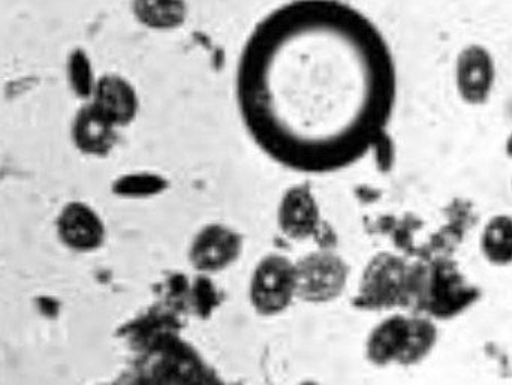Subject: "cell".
Returning <instances> with one entry per match:
<instances>
[{"mask_svg": "<svg viewBox=\"0 0 512 385\" xmlns=\"http://www.w3.org/2000/svg\"><path fill=\"white\" fill-rule=\"evenodd\" d=\"M60 239L75 251L89 252L104 242L105 228L92 207L71 203L63 207L57 219Z\"/></svg>", "mask_w": 512, "mask_h": 385, "instance_id": "30bf717a", "label": "cell"}, {"mask_svg": "<svg viewBox=\"0 0 512 385\" xmlns=\"http://www.w3.org/2000/svg\"><path fill=\"white\" fill-rule=\"evenodd\" d=\"M297 296L295 264L283 255L270 254L259 261L251 281V302L261 315L282 314Z\"/></svg>", "mask_w": 512, "mask_h": 385, "instance_id": "5b68a950", "label": "cell"}, {"mask_svg": "<svg viewBox=\"0 0 512 385\" xmlns=\"http://www.w3.org/2000/svg\"><path fill=\"white\" fill-rule=\"evenodd\" d=\"M243 237L227 225L210 224L195 236L189 261L201 273H216L239 260Z\"/></svg>", "mask_w": 512, "mask_h": 385, "instance_id": "52a82bcc", "label": "cell"}, {"mask_svg": "<svg viewBox=\"0 0 512 385\" xmlns=\"http://www.w3.org/2000/svg\"><path fill=\"white\" fill-rule=\"evenodd\" d=\"M239 102L256 143L289 167H348L384 138L396 65L366 15L337 0H295L264 18L239 68Z\"/></svg>", "mask_w": 512, "mask_h": 385, "instance_id": "6da1fadb", "label": "cell"}, {"mask_svg": "<svg viewBox=\"0 0 512 385\" xmlns=\"http://www.w3.org/2000/svg\"><path fill=\"white\" fill-rule=\"evenodd\" d=\"M117 126L93 104L86 105L75 117L74 140L83 152L105 155L116 143Z\"/></svg>", "mask_w": 512, "mask_h": 385, "instance_id": "4fadbf2b", "label": "cell"}, {"mask_svg": "<svg viewBox=\"0 0 512 385\" xmlns=\"http://www.w3.org/2000/svg\"><path fill=\"white\" fill-rule=\"evenodd\" d=\"M409 263L391 252H379L367 264L354 305L364 311L405 308Z\"/></svg>", "mask_w": 512, "mask_h": 385, "instance_id": "277c9868", "label": "cell"}, {"mask_svg": "<svg viewBox=\"0 0 512 385\" xmlns=\"http://www.w3.org/2000/svg\"><path fill=\"white\" fill-rule=\"evenodd\" d=\"M511 216L499 215L490 219L481 236L483 255L495 266L511 264Z\"/></svg>", "mask_w": 512, "mask_h": 385, "instance_id": "9a60e30c", "label": "cell"}, {"mask_svg": "<svg viewBox=\"0 0 512 385\" xmlns=\"http://www.w3.org/2000/svg\"><path fill=\"white\" fill-rule=\"evenodd\" d=\"M481 297L451 257L418 258L409 263L406 311L415 315L450 320L471 308Z\"/></svg>", "mask_w": 512, "mask_h": 385, "instance_id": "7a4b0ae2", "label": "cell"}, {"mask_svg": "<svg viewBox=\"0 0 512 385\" xmlns=\"http://www.w3.org/2000/svg\"><path fill=\"white\" fill-rule=\"evenodd\" d=\"M135 17L152 29H176L186 20L185 0H134Z\"/></svg>", "mask_w": 512, "mask_h": 385, "instance_id": "5bb4252c", "label": "cell"}, {"mask_svg": "<svg viewBox=\"0 0 512 385\" xmlns=\"http://www.w3.org/2000/svg\"><path fill=\"white\" fill-rule=\"evenodd\" d=\"M444 212L447 224L432 237L418 258L451 257L465 239L469 228L477 225L478 215L471 201L456 198L450 206L445 207Z\"/></svg>", "mask_w": 512, "mask_h": 385, "instance_id": "8fae6325", "label": "cell"}, {"mask_svg": "<svg viewBox=\"0 0 512 385\" xmlns=\"http://www.w3.org/2000/svg\"><path fill=\"white\" fill-rule=\"evenodd\" d=\"M349 267L333 252H312L295 264L297 297L309 303L337 299L348 284Z\"/></svg>", "mask_w": 512, "mask_h": 385, "instance_id": "8992f818", "label": "cell"}, {"mask_svg": "<svg viewBox=\"0 0 512 385\" xmlns=\"http://www.w3.org/2000/svg\"><path fill=\"white\" fill-rule=\"evenodd\" d=\"M280 230L292 240H304L315 236L319 230V207L309 186H294L283 195L277 212Z\"/></svg>", "mask_w": 512, "mask_h": 385, "instance_id": "9c48e42d", "label": "cell"}, {"mask_svg": "<svg viewBox=\"0 0 512 385\" xmlns=\"http://www.w3.org/2000/svg\"><path fill=\"white\" fill-rule=\"evenodd\" d=\"M92 104L116 126L131 122L137 114V93L119 75H105L95 86Z\"/></svg>", "mask_w": 512, "mask_h": 385, "instance_id": "7c38bea8", "label": "cell"}, {"mask_svg": "<svg viewBox=\"0 0 512 385\" xmlns=\"http://www.w3.org/2000/svg\"><path fill=\"white\" fill-rule=\"evenodd\" d=\"M191 302L195 312L204 318L209 317L213 308L219 305L218 293H216V288L213 287L209 279L201 276V278L195 282Z\"/></svg>", "mask_w": 512, "mask_h": 385, "instance_id": "2e32d148", "label": "cell"}, {"mask_svg": "<svg viewBox=\"0 0 512 385\" xmlns=\"http://www.w3.org/2000/svg\"><path fill=\"white\" fill-rule=\"evenodd\" d=\"M495 80V62L486 47L472 44L460 51L456 62V86L466 104H486L492 95Z\"/></svg>", "mask_w": 512, "mask_h": 385, "instance_id": "ba28073f", "label": "cell"}, {"mask_svg": "<svg viewBox=\"0 0 512 385\" xmlns=\"http://www.w3.org/2000/svg\"><path fill=\"white\" fill-rule=\"evenodd\" d=\"M438 342V329L424 315H391L366 342V357L375 366H412L427 359Z\"/></svg>", "mask_w": 512, "mask_h": 385, "instance_id": "3957f363", "label": "cell"}]
</instances>
